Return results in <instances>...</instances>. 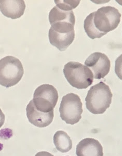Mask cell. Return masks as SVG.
I'll use <instances>...</instances> for the list:
<instances>
[{"mask_svg":"<svg viewBox=\"0 0 122 156\" xmlns=\"http://www.w3.org/2000/svg\"><path fill=\"white\" fill-rule=\"evenodd\" d=\"M76 154L77 156H103V148L97 140L87 138L77 144Z\"/></svg>","mask_w":122,"mask_h":156,"instance_id":"cell-9","label":"cell"},{"mask_svg":"<svg viewBox=\"0 0 122 156\" xmlns=\"http://www.w3.org/2000/svg\"><path fill=\"white\" fill-rule=\"evenodd\" d=\"M24 73L23 65L19 59L7 56L0 61V83L6 88L17 84Z\"/></svg>","mask_w":122,"mask_h":156,"instance_id":"cell-4","label":"cell"},{"mask_svg":"<svg viewBox=\"0 0 122 156\" xmlns=\"http://www.w3.org/2000/svg\"><path fill=\"white\" fill-rule=\"evenodd\" d=\"M26 111L29 122L36 127H46L53 121L54 110L47 113L41 112L36 108L32 100L27 105Z\"/></svg>","mask_w":122,"mask_h":156,"instance_id":"cell-8","label":"cell"},{"mask_svg":"<svg viewBox=\"0 0 122 156\" xmlns=\"http://www.w3.org/2000/svg\"><path fill=\"white\" fill-rule=\"evenodd\" d=\"M84 64L90 69L95 79H103L109 73L110 62L107 55L100 52L91 54L85 61Z\"/></svg>","mask_w":122,"mask_h":156,"instance_id":"cell-7","label":"cell"},{"mask_svg":"<svg viewBox=\"0 0 122 156\" xmlns=\"http://www.w3.org/2000/svg\"><path fill=\"white\" fill-rule=\"evenodd\" d=\"M53 142L57 150L62 153H67L72 148V140L67 133L64 131H59L55 133Z\"/></svg>","mask_w":122,"mask_h":156,"instance_id":"cell-13","label":"cell"},{"mask_svg":"<svg viewBox=\"0 0 122 156\" xmlns=\"http://www.w3.org/2000/svg\"><path fill=\"white\" fill-rule=\"evenodd\" d=\"M115 72L118 77L122 80V54L115 61Z\"/></svg>","mask_w":122,"mask_h":156,"instance_id":"cell-15","label":"cell"},{"mask_svg":"<svg viewBox=\"0 0 122 156\" xmlns=\"http://www.w3.org/2000/svg\"><path fill=\"white\" fill-rule=\"evenodd\" d=\"M121 17V14L115 7H102L86 17L84 21V30L90 38H100L117 27Z\"/></svg>","mask_w":122,"mask_h":156,"instance_id":"cell-1","label":"cell"},{"mask_svg":"<svg viewBox=\"0 0 122 156\" xmlns=\"http://www.w3.org/2000/svg\"><path fill=\"white\" fill-rule=\"evenodd\" d=\"M59 110L60 117L66 123L71 125L77 123L82 118L83 111L79 96L72 93L64 96Z\"/></svg>","mask_w":122,"mask_h":156,"instance_id":"cell-5","label":"cell"},{"mask_svg":"<svg viewBox=\"0 0 122 156\" xmlns=\"http://www.w3.org/2000/svg\"><path fill=\"white\" fill-rule=\"evenodd\" d=\"M51 25L55 23H69L75 25V17L73 10L63 9L56 6L52 9L49 15Z\"/></svg>","mask_w":122,"mask_h":156,"instance_id":"cell-12","label":"cell"},{"mask_svg":"<svg viewBox=\"0 0 122 156\" xmlns=\"http://www.w3.org/2000/svg\"><path fill=\"white\" fill-rule=\"evenodd\" d=\"M63 71L70 84L79 90L86 89L93 83V73L87 66L79 62H68L65 65Z\"/></svg>","mask_w":122,"mask_h":156,"instance_id":"cell-3","label":"cell"},{"mask_svg":"<svg viewBox=\"0 0 122 156\" xmlns=\"http://www.w3.org/2000/svg\"><path fill=\"white\" fill-rule=\"evenodd\" d=\"M25 9L23 0H1L0 9L4 16L16 19L23 16Z\"/></svg>","mask_w":122,"mask_h":156,"instance_id":"cell-10","label":"cell"},{"mask_svg":"<svg viewBox=\"0 0 122 156\" xmlns=\"http://www.w3.org/2000/svg\"><path fill=\"white\" fill-rule=\"evenodd\" d=\"M58 98V91L53 85L44 84L36 89L32 100L37 109L47 113L54 110Z\"/></svg>","mask_w":122,"mask_h":156,"instance_id":"cell-6","label":"cell"},{"mask_svg":"<svg viewBox=\"0 0 122 156\" xmlns=\"http://www.w3.org/2000/svg\"><path fill=\"white\" fill-rule=\"evenodd\" d=\"M35 156H54L53 154L46 151H42L38 152Z\"/></svg>","mask_w":122,"mask_h":156,"instance_id":"cell-16","label":"cell"},{"mask_svg":"<svg viewBox=\"0 0 122 156\" xmlns=\"http://www.w3.org/2000/svg\"><path fill=\"white\" fill-rule=\"evenodd\" d=\"M56 6L59 8L68 10H72L78 5L80 1H55Z\"/></svg>","mask_w":122,"mask_h":156,"instance_id":"cell-14","label":"cell"},{"mask_svg":"<svg viewBox=\"0 0 122 156\" xmlns=\"http://www.w3.org/2000/svg\"></svg>","mask_w":122,"mask_h":156,"instance_id":"cell-17","label":"cell"},{"mask_svg":"<svg viewBox=\"0 0 122 156\" xmlns=\"http://www.w3.org/2000/svg\"><path fill=\"white\" fill-rule=\"evenodd\" d=\"M49 39L52 45L61 51H63L73 43L75 38V31L69 33H59L50 27L49 33Z\"/></svg>","mask_w":122,"mask_h":156,"instance_id":"cell-11","label":"cell"},{"mask_svg":"<svg viewBox=\"0 0 122 156\" xmlns=\"http://www.w3.org/2000/svg\"><path fill=\"white\" fill-rule=\"evenodd\" d=\"M113 94L108 85L103 82L92 86L85 99L86 108L94 114H102L110 107Z\"/></svg>","mask_w":122,"mask_h":156,"instance_id":"cell-2","label":"cell"}]
</instances>
